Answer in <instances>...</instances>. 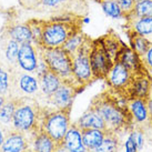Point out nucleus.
Segmentation results:
<instances>
[{
    "instance_id": "obj_41",
    "label": "nucleus",
    "mask_w": 152,
    "mask_h": 152,
    "mask_svg": "<svg viewBox=\"0 0 152 152\" xmlns=\"http://www.w3.org/2000/svg\"><path fill=\"white\" fill-rule=\"evenodd\" d=\"M7 98L6 96H2V94H0V109L2 108V106H4V103L6 102V100H7Z\"/></svg>"
},
{
    "instance_id": "obj_3",
    "label": "nucleus",
    "mask_w": 152,
    "mask_h": 152,
    "mask_svg": "<svg viewBox=\"0 0 152 152\" xmlns=\"http://www.w3.org/2000/svg\"><path fill=\"white\" fill-rule=\"evenodd\" d=\"M45 108L39 106L37 99L32 97L19 98L12 118V127L27 134H34L41 129V120Z\"/></svg>"
},
{
    "instance_id": "obj_26",
    "label": "nucleus",
    "mask_w": 152,
    "mask_h": 152,
    "mask_svg": "<svg viewBox=\"0 0 152 152\" xmlns=\"http://www.w3.org/2000/svg\"><path fill=\"white\" fill-rule=\"evenodd\" d=\"M20 43L12 39H1V49L4 51V58L9 64V67H18V52Z\"/></svg>"
},
{
    "instance_id": "obj_25",
    "label": "nucleus",
    "mask_w": 152,
    "mask_h": 152,
    "mask_svg": "<svg viewBox=\"0 0 152 152\" xmlns=\"http://www.w3.org/2000/svg\"><path fill=\"white\" fill-rule=\"evenodd\" d=\"M108 131L99 130V129H83L81 130L82 141L85 143L87 150L99 147L103 142Z\"/></svg>"
},
{
    "instance_id": "obj_43",
    "label": "nucleus",
    "mask_w": 152,
    "mask_h": 152,
    "mask_svg": "<svg viewBox=\"0 0 152 152\" xmlns=\"http://www.w3.org/2000/svg\"><path fill=\"white\" fill-rule=\"evenodd\" d=\"M134 1H135V2H138V1H140V0H134Z\"/></svg>"
},
{
    "instance_id": "obj_36",
    "label": "nucleus",
    "mask_w": 152,
    "mask_h": 152,
    "mask_svg": "<svg viewBox=\"0 0 152 152\" xmlns=\"http://www.w3.org/2000/svg\"><path fill=\"white\" fill-rule=\"evenodd\" d=\"M141 59H142V62L144 64L145 68L148 69V71L152 75V45L148 49L147 53H145Z\"/></svg>"
},
{
    "instance_id": "obj_2",
    "label": "nucleus",
    "mask_w": 152,
    "mask_h": 152,
    "mask_svg": "<svg viewBox=\"0 0 152 152\" xmlns=\"http://www.w3.org/2000/svg\"><path fill=\"white\" fill-rule=\"evenodd\" d=\"M83 17L76 15H60L45 19L41 49L61 48L66 41L75 34L82 30Z\"/></svg>"
},
{
    "instance_id": "obj_17",
    "label": "nucleus",
    "mask_w": 152,
    "mask_h": 152,
    "mask_svg": "<svg viewBox=\"0 0 152 152\" xmlns=\"http://www.w3.org/2000/svg\"><path fill=\"white\" fill-rule=\"evenodd\" d=\"M128 108H129L131 112V115H132V119H133V123L138 124V127L150 123L148 103H147L145 99L134 98V99L128 100Z\"/></svg>"
},
{
    "instance_id": "obj_11",
    "label": "nucleus",
    "mask_w": 152,
    "mask_h": 152,
    "mask_svg": "<svg viewBox=\"0 0 152 152\" xmlns=\"http://www.w3.org/2000/svg\"><path fill=\"white\" fill-rule=\"evenodd\" d=\"M83 89L78 86L62 81L60 87L51 96L47 98L49 104L55 107L56 109L60 110H71L72 104L75 101V98L78 96V93L81 92Z\"/></svg>"
},
{
    "instance_id": "obj_23",
    "label": "nucleus",
    "mask_w": 152,
    "mask_h": 152,
    "mask_svg": "<svg viewBox=\"0 0 152 152\" xmlns=\"http://www.w3.org/2000/svg\"><path fill=\"white\" fill-rule=\"evenodd\" d=\"M124 31H126V34L128 36L129 43H130V47L132 48V50L142 58L147 53V51L152 45V42L147 37H144L142 34H139L138 32L133 31V30L124 29Z\"/></svg>"
},
{
    "instance_id": "obj_15",
    "label": "nucleus",
    "mask_w": 152,
    "mask_h": 152,
    "mask_svg": "<svg viewBox=\"0 0 152 152\" xmlns=\"http://www.w3.org/2000/svg\"><path fill=\"white\" fill-rule=\"evenodd\" d=\"M38 64V48L32 42L20 43L18 52V68L30 73H34Z\"/></svg>"
},
{
    "instance_id": "obj_40",
    "label": "nucleus",
    "mask_w": 152,
    "mask_h": 152,
    "mask_svg": "<svg viewBox=\"0 0 152 152\" xmlns=\"http://www.w3.org/2000/svg\"><path fill=\"white\" fill-rule=\"evenodd\" d=\"M55 152H69V151H68L67 148L64 147V144L62 143V142H61V143H58V144H57Z\"/></svg>"
},
{
    "instance_id": "obj_42",
    "label": "nucleus",
    "mask_w": 152,
    "mask_h": 152,
    "mask_svg": "<svg viewBox=\"0 0 152 152\" xmlns=\"http://www.w3.org/2000/svg\"><path fill=\"white\" fill-rule=\"evenodd\" d=\"M23 152H36V151H34V149L29 148V149H27V150H26V151H23Z\"/></svg>"
},
{
    "instance_id": "obj_9",
    "label": "nucleus",
    "mask_w": 152,
    "mask_h": 152,
    "mask_svg": "<svg viewBox=\"0 0 152 152\" xmlns=\"http://www.w3.org/2000/svg\"><path fill=\"white\" fill-rule=\"evenodd\" d=\"M134 75L132 71H130L126 66H123L119 61H114L113 66L109 71L107 78L104 79L107 86L110 91L114 92L115 94L120 96L121 98L126 99V94L131 82L133 81ZM127 100V99H126Z\"/></svg>"
},
{
    "instance_id": "obj_33",
    "label": "nucleus",
    "mask_w": 152,
    "mask_h": 152,
    "mask_svg": "<svg viewBox=\"0 0 152 152\" xmlns=\"http://www.w3.org/2000/svg\"><path fill=\"white\" fill-rule=\"evenodd\" d=\"M102 9L108 17L113 18V19H120L123 18V12L119 4L115 0H102L101 2Z\"/></svg>"
},
{
    "instance_id": "obj_6",
    "label": "nucleus",
    "mask_w": 152,
    "mask_h": 152,
    "mask_svg": "<svg viewBox=\"0 0 152 152\" xmlns=\"http://www.w3.org/2000/svg\"><path fill=\"white\" fill-rule=\"evenodd\" d=\"M93 39L90 36L87 37L83 45L75 55L71 56L72 59V72L78 81V83L86 88L91 82L96 81L93 77L91 62H90V52L92 48Z\"/></svg>"
},
{
    "instance_id": "obj_20",
    "label": "nucleus",
    "mask_w": 152,
    "mask_h": 152,
    "mask_svg": "<svg viewBox=\"0 0 152 152\" xmlns=\"http://www.w3.org/2000/svg\"><path fill=\"white\" fill-rule=\"evenodd\" d=\"M32 149L36 152H55L57 143L46 131L40 129L36 133L29 135Z\"/></svg>"
},
{
    "instance_id": "obj_10",
    "label": "nucleus",
    "mask_w": 152,
    "mask_h": 152,
    "mask_svg": "<svg viewBox=\"0 0 152 152\" xmlns=\"http://www.w3.org/2000/svg\"><path fill=\"white\" fill-rule=\"evenodd\" d=\"M90 62L96 80H104L114 64L99 38L93 39L90 52Z\"/></svg>"
},
{
    "instance_id": "obj_27",
    "label": "nucleus",
    "mask_w": 152,
    "mask_h": 152,
    "mask_svg": "<svg viewBox=\"0 0 152 152\" xmlns=\"http://www.w3.org/2000/svg\"><path fill=\"white\" fill-rule=\"evenodd\" d=\"M19 98L8 97L2 108L0 109V123L7 127L9 124H12V118L16 108H17Z\"/></svg>"
},
{
    "instance_id": "obj_13",
    "label": "nucleus",
    "mask_w": 152,
    "mask_h": 152,
    "mask_svg": "<svg viewBox=\"0 0 152 152\" xmlns=\"http://www.w3.org/2000/svg\"><path fill=\"white\" fill-rule=\"evenodd\" d=\"M29 134L18 131L16 129H9L6 135L4 142L2 143L0 152H23L30 148L31 140Z\"/></svg>"
},
{
    "instance_id": "obj_37",
    "label": "nucleus",
    "mask_w": 152,
    "mask_h": 152,
    "mask_svg": "<svg viewBox=\"0 0 152 152\" xmlns=\"http://www.w3.org/2000/svg\"><path fill=\"white\" fill-rule=\"evenodd\" d=\"M126 152H138V148H137V144H135L134 140L132 138V135H129L127 142H126Z\"/></svg>"
},
{
    "instance_id": "obj_34",
    "label": "nucleus",
    "mask_w": 152,
    "mask_h": 152,
    "mask_svg": "<svg viewBox=\"0 0 152 152\" xmlns=\"http://www.w3.org/2000/svg\"><path fill=\"white\" fill-rule=\"evenodd\" d=\"M115 1L118 2L121 10H122L123 19H127L128 17H130L135 6L134 0H115Z\"/></svg>"
},
{
    "instance_id": "obj_35",
    "label": "nucleus",
    "mask_w": 152,
    "mask_h": 152,
    "mask_svg": "<svg viewBox=\"0 0 152 152\" xmlns=\"http://www.w3.org/2000/svg\"><path fill=\"white\" fill-rule=\"evenodd\" d=\"M40 1L41 0H19V4L22 8L27 9V10H36L37 11Z\"/></svg>"
},
{
    "instance_id": "obj_12",
    "label": "nucleus",
    "mask_w": 152,
    "mask_h": 152,
    "mask_svg": "<svg viewBox=\"0 0 152 152\" xmlns=\"http://www.w3.org/2000/svg\"><path fill=\"white\" fill-rule=\"evenodd\" d=\"M0 39H12L19 43L32 42V36L27 23H19L11 19H8L2 27Z\"/></svg>"
},
{
    "instance_id": "obj_22",
    "label": "nucleus",
    "mask_w": 152,
    "mask_h": 152,
    "mask_svg": "<svg viewBox=\"0 0 152 152\" xmlns=\"http://www.w3.org/2000/svg\"><path fill=\"white\" fill-rule=\"evenodd\" d=\"M39 87H40V91L46 98L51 96L55 92L57 89L59 88L60 85L62 83V80L59 76H57L55 72L51 70L47 71L45 75L39 77Z\"/></svg>"
},
{
    "instance_id": "obj_31",
    "label": "nucleus",
    "mask_w": 152,
    "mask_h": 152,
    "mask_svg": "<svg viewBox=\"0 0 152 152\" xmlns=\"http://www.w3.org/2000/svg\"><path fill=\"white\" fill-rule=\"evenodd\" d=\"M11 90V67L0 64V94L10 97Z\"/></svg>"
},
{
    "instance_id": "obj_21",
    "label": "nucleus",
    "mask_w": 152,
    "mask_h": 152,
    "mask_svg": "<svg viewBox=\"0 0 152 152\" xmlns=\"http://www.w3.org/2000/svg\"><path fill=\"white\" fill-rule=\"evenodd\" d=\"M99 39H100L101 43L104 47L106 51L111 57V59L114 61L115 57L119 53V51L121 50V48L123 47L124 42L120 39L119 34L117 32H114L113 30H109L106 34L99 37Z\"/></svg>"
},
{
    "instance_id": "obj_39",
    "label": "nucleus",
    "mask_w": 152,
    "mask_h": 152,
    "mask_svg": "<svg viewBox=\"0 0 152 152\" xmlns=\"http://www.w3.org/2000/svg\"><path fill=\"white\" fill-rule=\"evenodd\" d=\"M147 103H148V111H149L150 123H152V87H151V91H150V96H149L148 100H147Z\"/></svg>"
},
{
    "instance_id": "obj_1",
    "label": "nucleus",
    "mask_w": 152,
    "mask_h": 152,
    "mask_svg": "<svg viewBox=\"0 0 152 152\" xmlns=\"http://www.w3.org/2000/svg\"><path fill=\"white\" fill-rule=\"evenodd\" d=\"M101 115L107 130L118 134L121 131L134 128L133 119L128 108V101L107 89L92 99L90 106Z\"/></svg>"
},
{
    "instance_id": "obj_4",
    "label": "nucleus",
    "mask_w": 152,
    "mask_h": 152,
    "mask_svg": "<svg viewBox=\"0 0 152 152\" xmlns=\"http://www.w3.org/2000/svg\"><path fill=\"white\" fill-rule=\"evenodd\" d=\"M38 49L48 64L49 70L55 72L57 76H59L62 81L70 82V83H73L80 88L85 89L82 86L78 83V81L73 76L71 56L66 50H64L62 47L55 48V49H41V48H38Z\"/></svg>"
},
{
    "instance_id": "obj_29",
    "label": "nucleus",
    "mask_w": 152,
    "mask_h": 152,
    "mask_svg": "<svg viewBox=\"0 0 152 152\" xmlns=\"http://www.w3.org/2000/svg\"><path fill=\"white\" fill-rule=\"evenodd\" d=\"M27 26L29 27L31 36H32V42L34 46L40 47L41 38H42L43 27H45V19H38V18H31L26 21Z\"/></svg>"
},
{
    "instance_id": "obj_18",
    "label": "nucleus",
    "mask_w": 152,
    "mask_h": 152,
    "mask_svg": "<svg viewBox=\"0 0 152 152\" xmlns=\"http://www.w3.org/2000/svg\"><path fill=\"white\" fill-rule=\"evenodd\" d=\"M76 126L80 130L83 129H99V130H107V126L104 120L101 115L98 113L94 109L89 107L88 110L77 120ZM108 131V130H107Z\"/></svg>"
},
{
    "instance_id": "obj_5",
    "label": "nucleus",
    "mask_w": 152,
    "mask_h": 152,
    "mask_svg": "<svg viewBox=\"0 0 152 152\" xmlns=\"http://www.w3.org/2000/svg\"><path fill=\"white\" fill-rule=\"evenodd\" d=\"M71 110H49L45 108L43 117L41 120V129L46 131L48 134L53 139L56 143H61L67 134L70 122Z\"/></svg>"
},
{
    "instance_id": "obj_24",
    "label": "nucleus",
    "mask_w": 152,
    "mask_h": 152,
    "mask_svg": "<svg viewBox=\"0 0 152 152\" xmlns=\"http://www.w3.org/2000/svg\"><path fill=\"white\" fill-rule=\"evenodd\" d=\"M124 29H131L144 37L152 36V16L151 17L129 18L126 20Z\"/></svg>"
},
{
    "instance_id": "obj_16",
    "label": "nucleus",
    "mask_w": 152,
    "mask_h": 152,
    "mask_svg": "<svg viewBox=\"0 0 152 152\" xmlns=\"http://www.w3.org/2000/svg\"><path fill=\"white\" fill-rule=\"evenodd\" d=\"M114 61L121 62L123 66H126L134 75H141L144 72H148V69L145 68L144 64L142 62L141 57L137 55L134 51L132 50V48L126 43L123 45L121 50L119 51Z\"/></svg>"
},
{
    "instance_id": "obj_30",
    "label": "nucleus",
    "mask_w": 152,
    "mask_h": 152,
    "mask_svg": "<svg viewBox=\"0 0 152 152\" xmlns=\"http://www.w3.org/2000/svg\"><path fill=\"white\" fill-rule=\"evenodd\" d=\"M88 37V34H86L82 30L75 34L73 36H71L70 38L68 39L66 43H64L62 48L64 50H66L70 56L75 55L77 51L80 49V47L83 45V42L86 41V39Z\"/></svg>"
},
{
    "instance_id": "obj_7",
    "label": "nucleus",
    "mask_w": 152,
    "mask_h": 152,
    "mask_svg": "<svg viewBox=\"0 0 152 152\" xmlns=\"http://www.w3.org/2000/svg\"><path fill=\"white\" fill-rule=\"evenodd\" d=\"M40 91L39 79L34 73L26 72L20 68H11V90L10 97H32Z\"/></svg>"
},
{
    "instance_id": "obj_8",
    "label": "nucleus",
    "mask_w": 152,
    "mask_h": 152,
    "mask_svg": "<svg viewBox=\"0 0 152 152\" xmlns=\"http://www.w3.org/2000/svg\"><path fill=\"white\" fill-rule=\"evenodd\" d=\"M37 11L60 15H76L86 18L89 12V6L86 0H41Z\"/></svg>"
},
{
    "instance_id": "obj_38",
    "label": "nucleus",
    "mask_w": 152,
    "mask_h": 152,
    "mask_svg": "<svg viewBox=\"0 0 152 152\" xmlns=\"http://www.w3.org/2000/svg\"><path fill=\"white\" fill-rule=\"evenodd\" d=\"M8 130L9 129H7L4 124H1V123H0V148H1L2 143L4 142V139H6V135H7Z\"/></svg>"
},
{
    "instance_id": "obj_28",
    "label": "nucleus",
    "mask_w": 152,
    "mask_h": 152,
    "mask_svg": "<svg viewBox=\"0 0 152 152\" xmlns=\"http://www.w3.org/2000/svg\"><path fill=\"white\" fill-rule=\"evenodd\" d=\"M120 142L117 133L108 131L106 138L99 147L93 149H88L87 152H118Z\"/></svg>"
},
{
    "instance_id": "obj_19",
    "label": "nucleus",
    "mask_w": 152,
    "mask_h": 152,
    "mask_svg": "<svg viewBox=\"0 0 152 152\" xmlns=\"http://www.w3.org/2000/svg\"><path fill=\"white\" fill-rule=\"evenodd\" d=\"M62 143L69 152H87V148L82 141L81 130L77 127L76 123L70 126Z\"/></svg>"
},
{
    "instance_id": "obj_14",
    "label": "nucleus",
    "mask_w": 152,
    "mask_h": 152,
    "mask_svg": "<svg viewBox=\"0 0 152 152\" xmlns=\"http://www.w3.org/2000/svg\"><path fill=\"white\" fill-rule=\"evenodd\" d=\"M151 87L152 75L150 72L148 71L141 73V75H137L127 91V94H126L127 101L131 99H134V98L148 100L150 91H151Z\"/></svg>"
},
{
    "instance_id": "obj_32",
    "label": "nucleus",
    "mask_w": 152,
    "mask_h": 152,
    "mask_svg": "<svg viewBox=\"0 0 152 152\" xmlns=\"http://www.w3.org/2000/svg\"><path fill=\"white\" fill-rule=\"evenodd\" d=\"M152 16V0H140L135 2L134 9L129 18H141V17H151ZM126 19V20H127Z\"/></svg>"
}]
</instances>
